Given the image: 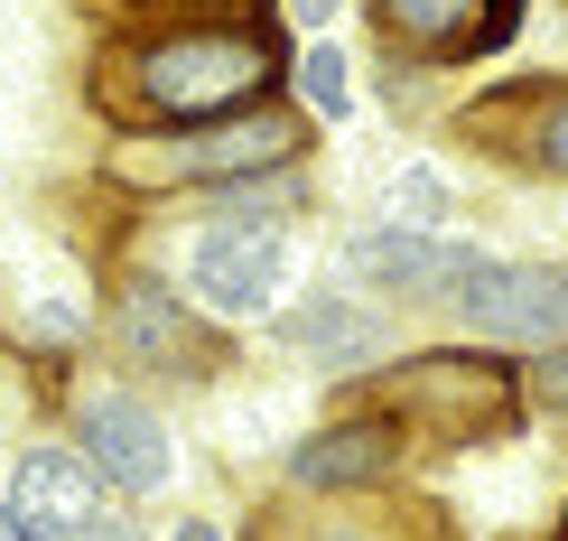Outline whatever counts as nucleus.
<instances>
[{
	"instance_id": "nucleus-1",
	"label": "nucleus",
	"mask_w": 568,
	"mask_h": 541,
	"mask_svg": "<svg viewBox=\"0 0 568 541\" xmlns=\"http://www.w3.org/2000/svg\"><path fill=\"white\" fill-rule=\"evenodd\" d=\"M290 66L298 57L271 19H159V29L103 38L84 93L103 103V122H131V140H178L252 103H280Z\"/></svg>"
},
{
	"instance_id": "nucleus-2",
	"label": "nucleus",
	"mask_w": 568,
	"mask_h": 541,
	"mask_svg": "<svg viewBox=\"0 0 568 541\" xmlns=\"http://www.w3.org/2000/svg\"><path fill=\"white\" fill-rule=\"evenodd\" d=\"M298 206H307V178H262V187H224L205 197L196 233L178 252V299L186 309H215V318H271L298 280Z\"/></svg>"
},
{
	"instance_id": "nucleus-3",
	"label": "nucleus",
	"mask_w": 568,
	"mask_h": 541,
	"mask_svg": "<svg viewBox=\"0 0 568 541\" xmlns=\"http://www.w3.org/2000/svg\"><path fill=\"white\" fill-rule=\"evenodd\" d=\"M307 150H317L307 112L252 103L233 122H205V131H178V140H131L112 169H122V187H205V197H224V187H262V178L307 169Z\"/></svg>"
},
{
	"instance_id": "nucleus-4",
	"label": "nucleus",
	"mask_w": 568,
	"mask_h": 541,
	"mask_svg": "<svg viewBox=\"0 0 568 541\" xmlns=\"http://www.w3.org/2000/svg\"><path fill=\"white\" fill-rule=\"evenodd\" d=\"M364 402L392 411L410 439L429 430V411H438V449H476V439L523 420V373L504 355H476V345H429V355H410V364H383Z\"/></svg>"
},
{
	"instance_id": "nucleus-5",
	"label": "nucleus",
	"mask_w": 568,
	"mask_h": 541,
	"mask_svg": "<svg viewBox=\"0 0 568 541\" xmlns=\"http://www.w3.org/2000/svg\"><path fill=\"white\" fill-rule=\"evenodd\" d=\"M438 327H457V345L504 355V364L513 355H559L568 345V262H550V252H485Z\"/></svg>"
},
{
	"instance_id": "nucleus-6",
	"label": "nucleus",
	"mask_w": 568,
	"mask_h": 541,
	"mask_svg": "<svg viewBox=\"0 0 568 541\" xmlns=\"http://www.w3.org/2000/svg\"><path fill=\"white\" fill-rule=\"evenodd\" d=\"M103 345L122 355V383H205V373H224V345L205 337V318L186 309L169 280H150V271L112 280Z\"/></svg>"
},
{
	"instance_id": "nucleus-7",
	"label": "nucleus",
	"mask_w": 568,
	"mask_h": 541,
	"mask_svg": "<svg viewBox=\"0 0 568 541\" xmlns=\"http://www.w3.org/2000/svg\"><path fill=\"white\" fill-rule=\"evenodd\" d=\"M75 458L93 467V485L122 504H150L178 485V439L169 420H159V402L140 383H93L75 392Z\"/></svg>"
},
{
	"instance_id": "nucleus-8",
	"label": "nucleus",
	"mask_w": 568,
	"mask_h": 541,
	"mask_svg": "<svg viewBox=\"0 0 568 541\" xmlns=\"http://www.w3.org/2000/svg\"><path fill=\"white\" fill-rule=\"evenodd\" d=\"M485 243H466V233H410V224H354L345 233V290L364 299H400V309H429L447 318V299L476 280Z\"/></svg>"
},
{
	"instance_id": "nucleus-9",
	"label": "nucleus",
	"mask_w": 568,
	"mask_h": 541,
	"mask_svg": "<svg viewBox=\"0 0 568 541\" xmlns=\"http://www.w3.org/2000/svg\"><path fill=\"white\" fill-rule=\"evenodd\" d=\"M364 19L410 66H476L523 38V0H364Z\"/></svg>"
},
{
	"instance_id": "nucleus-10",
	"label": "nucleus",
	"mask_w": 568,
	"mask_h": 541,
	"mask_svg": "<svg viewBox=\"0 0 568 541\" xmlns=\"http://www.w3.org/2000/svg\"><path fill=\"white\" fill-rule=\"evenodd\" d=\"M280 355H298L307 373H326V383H345V373H383L392 318H383V299L326 280V290H298L290 309H280Z\"/></svg>"
},
{
	"instance_id": "nucleus-11",
	"label": "nucleus",
	"mask_w": 568,
	"mask_h": 541,
	"mask_svg": "<svg viewBox=\"0 0 568 541\" xmlns=\"http://www.w3.org/2000/svg\"><path fill=\"white\" fill-rule=\"evenodd\" d=\"M400 449H410V430H400L392 411H336L317 420L307 439H290V458H280V477H290V495H364V485H383Z\"/></svg>"
},
{
	"instance_id": "nucleus-12",
	"label": "nucleus",
	"mask_w": 568,
	"mask_h": 541,
	"mask_svg": "<svg viewBox=\"0 0 568 541\" xmlns=\"http://www.w3.org/2000/svg\"><path fill=\"white\" fill-rule=\"evenodd\" d=\"M19 513V523H29L38 541H75L93 513H103V485H93V467L75 458V439H38V449H19L10 458V495H0Z\"/></svg>"
},
{
	"instance_id": "nucleus-13",
	"label": "nucleus",
	"mask_w": 568,
	"mask_h": 541,
	"mask_svg": "<svg viewBox=\"0 0 568 541\" xmlns=\"http://www.w3.org/2000/svg\"><path fill=\"white\" fill-rule=\"evenodd\" d=\"M290 93H298V112L307 122H345L354 112V57L345 47H298V66H290Z\"/></svg>"
},
{
	"instance_id": "nucleus-14",
	"label": "nucleus",
	"mask_w": 568,
	"mask_h": 541,
	"mask_svg": "<svg viewBox=\"0 0 568 541\" xmlns=\"http://www.w3.org/2000/svg\"><path fill=\"white\" fill-rule=\"evenodd\" d=\"M10 337H19V355H84V337H93V327H84V309H75V299H29V309H19V327H10Z\"/></svg>"
},
{
	"instance_id": "nucleus-15",
	"label": "nucleus",
	"mask_w": 568,
	"mask_h": 541,
	"mask_svg": "<svg viewBox=\"0 0 568 541\" xmlns=\"http://www.w3.org/2000/svg\"><path fill=\"white\" fill-rule=\"evenodd\" d=\"M523 159H531L540 178H559V187H568V84L540 93V122H531V140H523Z\"/></svg>"
},
{
	"instance_id": "nucleus-16",
	"label": "nucleus",
	"mask_w": 568,
	"mask_h": 541,
	"mask_svg": "<svg viewBox=\"0 0 568 541\" xmlns=\"http://www.w3.org/2000/svg\"><path fill=\"white\" fill-rule=\"evenodd\" d=\"M531 402L568 420V345H559V355H531Z\"/></svg>"
},
{
	"instance_id": "nucleus-17",
	"label": "nucleus",
	"mask_w": 568,
	"mask_h": 541,
	"mask_svg": "<svg viewBox=\"0 0 568 541\" xmlns=\"http://www.w3.org/2000/svg\"><path fill=\"white\" fill-rule=\"evenodd\" d=\"M75 541H150V532H140V523H131V504H122V513H112V504H103V513H93V523H84Z\"/></svg>"
},
{
	"instance_id": "nucleus-18",
	"label": "nucleus",
	"mask_w": 568,
	"mask_h": 541,
	"mask_svg": "<svg viewBox=\"0 0 568 541\" xmlns=\"http://www.w3.org/2000/svg\"><path fill=\"white\" fill-rule=\"evenodd\" d=\"M150 10H178V19H215V0H150ZM252 19H262V0H243Z\"/></svg>"
},
{
	"instance_id": "nucleus-19",
	"label": "nucleus",
	"mask_w": 568,
	"mask_h": 541,
	"mask_svg": "<svg viewBox=\"0 0 568 541\" xmlns=\"http://www.w3.org/2000/svg\"><path fill=\"white\" fill-rule=\"evenodd\" d=\"M169 541H224V523H205V513H186V523H178Z\"/></svg>"
},
{
	"instance_id": "nucleus-20",
	"label": "nucleus",
	"mask_w": 568,
	"mask_h": 541,
	"mask_svg": "<svg viewBox=\"0 0 568 541\" xmlns=\"http://www.w3.org/2000/svg\"><path fill=\"white\" fill-rule=\"evenodd\" d=\"M326 10H336V0H290V19H298V29H326Z\"/></svg>"
},
{
	"instance_id": "nucleus-21",
	"label": "nucleus",
	"mask_w": 568,
	"mask_h": 541,
	"mask_svg": "<svg viewBox=\"0 0 568 541\" xmlns=\"http://www.w3.org/2000/svg\"><path fill=\"white\" fill-rule=\"evenodd\" d=\"M307 541H383V532H364V523H326V532H307Z\"/></svg>"
},
{
	"instance_id": "nucleus-22",
	"label": "nucleus",
	"mask_w": 568,
	"mask_h": 541,
	"mask_svg": "<svg viewBox=\"0 0 568 541\" xmlns=\"http://www.w3.org/2000/svg\"><path fill=\"white\" fill-rule=\"evenodd\" d=\"M0 541H38V532H29V523H19V513H10V504H0Z\"/></svg>"
},
{
	"instance_id": "nucleus-23",
	"label": "nucleus",
	"mask_w": 568,
	"mask_h": 541,
	"mask_svg": "<svg viewBox=\"0 0 568 541\" xmlns=\"http://www.w3.org/2000/svg\"><path fill=\"white\" fill-rule=\"evenodd\" d=\"M559 541H568V513H559Z\"/></svg>"
}]
</instances>
